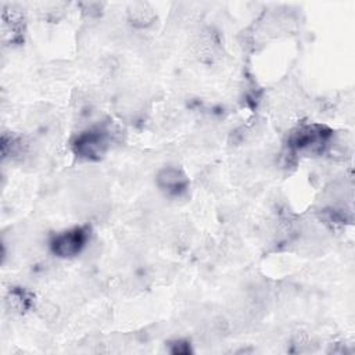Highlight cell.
<instances>
[{
  "label": "cell",
  "instance_id": "cell-1",
  "mask_svg": "<svg viewBox=\"0 0 355 355\" xmlns=\"http://www.w3.org/2000/svg\"><path fill=\"white\" fill-rule=\"evenodd\" d=\"M331 132L322 125H305L295 129L288 140V144L295 151L318 153L329 143Z\"/></svg>",
  "mask_w": 355,
  "mask_h": 355
},
{
  "label": "cell",
  "instance_id": "cell-3",
  "mask_svg": "<svg viewBox=\"0 0 355 355\" xmlns=\"http://www.w3.org/2000/svg\"><path fill=\"white\" fill-rule=\"evenodd\" d=\"M73 151L85 159H100L108 148V136L103 129H89L76 136Z\"/></svg>",
  "mask_w": 355,
  "mask_h": 355
},
{
  "label": "cell",
  "instance_id": "cell-4",
  "mask_svg": "<svg viewBox=\"0 0 355 355\" xmlns=\"http://www.w3.org/2000/svg\"><path fill=\"white\" fill-rule=\"evenodd\" d=\"M158 187L169 196H180L187 189V178L184 172L176 166L164 168L157 176Z\"/></svg>",
  "mask_w": 355,
  "mask_h": 355
},
{
  "label": "cell",
  "instance_id": "cell-2",
  "mask_svg": "<svg viewBox=\"0 0 355 355\" xmlns=\"http://www.w3.org/2000/svg\"><path fill=\"white\" fill-rule=\"evenodd\" d=\"M89 240V227L75 226L55 234L51 240V250L55 255L62 258H72L78 255Z\"/></svg>",
  "mask_w": 355,
  "mask_h": 355
}]
</instances>
